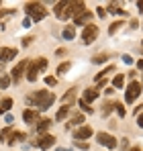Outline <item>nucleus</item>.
<instances>
[{
	"label": "nucleus",
	"mask_w": 143,
	"mask_h": 151,
	"mask_svg": "<svg viewBox=\"0 0 143 151\" xmlns=\"http://www.w3.org/2000/svg\"><path fill=\"white\" fill-rule=\"evenodd\" d=\"M86 10V6H84V2H59V4H55V17H59V19H76V17H80L82 12Z\"/></svg>",
	"instance_id": "f257e3e1"
},
{
	"label": "nucleus",
	"mask_w": 143,
	"mask_h": 151,
	"mask_svg": "<svg viewBox=\"0 0 143 151\" xmlns=\"http://www.w3.org/2000/svg\"><path fill=\"white\" fill-rule=\"evenodd\" d=\"M53 102H55V96H53L49 90H39V92L27 96V104H29V106H35L37 112H39V110H47Z\"/></svg>",
	"instance_id": "f03ea898"
},
{
	"label": "nucleus",
	"mask_w": 143,
	"mask_h": 151,
	"mask_svg": "<svg viewBox=\"0 0 143 151\" xmlns=\"http://www.w3.org/2000/svg\"><path fill=\"white\" fill-rule=\"evenodd\" d=\"M25 12L31 21H43L45 19V8L39 2H27L25 4Z\"/></svg>",
	"instance_id": "7ed1b4c3"
},
{
	"label": "nucleus",
	"mask_w": 143,
	"mask_h": 151,
	"mask_svg": "<svg viewBox=\"0 0 143 151\" xmlns=\"http://www.w3.org/2000/svg\"><path fill=\"white\" fill-rule=\"evenodd\" d=\"M45 68H47V59H37V61H31L29 63V68H27V80L29 82H35L37 80V74H41V72H45Z\"/></svg>",
	"instance_id": "20e7f679"
},
{
	"label": "nucleus",
	"mask_w": 143,
	"mask_h": 151,
	"mask_svg": "<svg viewBox=\"0 0 143 151\" xmlns=\"http://www.w3.org/2000/svg\"><path fill=\"white\" fill-rule=\"evenodd\" d=\"M139 94H141V84H139V82H131V84L127 86V92H125V100L131 104V102L137 100V96H139Z\"/></svg>",
	"instance_id": "39448f33"
},
{
	"label": "nucleus",
	"mask_w": 143,
	"mask_h": 151,
	"mask_svg": "<svg viewBox=\"0 0 143 151\" xmlns=\"http://www.w3.org/2000/svg\"><path fill=\"white\" fill-rule=\"evenodd\" d=\"M96 141H98L102 147H108V149H115V147H117V139H115L113 135H108V133H98V135H96Z\"/></svg>",
	"instance_id": "423d86ee"
},
{
	"label": "nucleus",
	"mask_w": 143,
	"mask_h": 151,
	"mask_svg": "<svg viewBox=\"0 0 143 151\" xmlns=\"http://www.w3.org/2000/svg\"><path fill=\"white\" fill-rule=\"evenodd\" d=\"M27 68H29V61H27V59L19 61V63H17V65L12 68V72H10V74H12V80H14V82H19V80H21V78L25 76Z\"/></svg>",
	"instance_id": "0eeeda50"
},
{
	"label": "nucleus",
	"mask_w": 143,
	"mask_h": 151,
	"mask_svg": "<svg viewBox=\"0 0 143 151\" xmlns=\"http://www.w3.org/2000/svg\"><path fill=\"white\" fill-rule=\"evenodd\" d=\"M96 37H98V27H96V25H88L86 29H84V33H82L84 43H92Z\"/></svg>",
	"instance_id": "6e6552de"
},
{
	"label": "nucleus",
	"mask_w": 143,
	"mask_h": 151,
	"mask_svg": "<svg viewBox=\"0 0 143 151\" xmlns=\"http://www.w3.org/2000/svg\"><path fill=\"white\" fill-rule=\"evenodd\" d=\"M53 143H55V137H53V135H47V133L37 139V147H39V149H49Z\"/></svg>",
	"instance_id": "1a4fd4ad"
},
{
	"label": "nucleus",
	"mask_w": 143,
	"mask_h": 151,
	"mask_svg": "<svg viewBox=\"0 0 143 151\" xmlns=\"http://www.w3.org/2000/svg\"><path fill=\"white\" fill-rule=\"evenodd\" d=\"M92 137V129L90 127H80V129H76V133H74V141L78 139V141H82V139H90Z\"/></svg>",
	"instance_id": "9d476101"
},
{
	"label": "nucleus",
	"mask_w": 143,
	"mask_h": 151,
	"mask_svg": "<svg viewBox=\"0 0 143 151\" xmlns=\"http://www.w3.org/2000/svg\"><path fill=\"white\" fill-rule=\"evenodd\" d=\"M17 57V49L14 47H2L0 49V61L4 63V61H10V59H14Z\"/></svg>",
	"instance_id": "9b49d317"
},
{
	"label": "nucleus",
	"mask_w": 143,
	"mask_h": 151,
	"mask_svg": "<svg viewBox=\"0 0 143 151\" xmlns=\"http://www.w3.org/2000/svg\"><path fill=\"white\" fill-rule=\"evenodd\" d=\"M23 121L25 123H37L39 121V112L35 108H25L23 110Z\"/></svg>",
	"instance_id": "f8f14e48"
},
{
	"label": "nucleus",
	"mask_w": 143,
	"mask_h": 151,
	"mask_svg": "<svg viewBox=\"0 0 143 151\" xmlns=\"http://www.w3.org/2000/svg\"><path fill=\"white\" fill-rule=\"evenodd\" d=\"M74 23H76V25H86L88 27V23H92V12H90V10H84L80 17L74 19Z\"/></svg>",
	"instance_id": "ddd939ff"
},
{
	"label": "nucleus",
	"mask_w": 143,
	"mask_h": 151,
	"mask_svg": "<svg viewBox=\"0 0 143 151\" xmlns=\"http://www.w3.org/2000/svg\"><path fill=\"white\" fill-rule=\"evenodd\" d=\"M96 98H98V88H88V90L84 92V98H82V100L92 102V100H96Z\"/></svg>",
	"instance_id": "4468645a"
},
{
	"label": "nucleus",
	"mask_w": 143,
	"mask_h": 151,
	"mask_svg": "<svg viewBox=\"0 0 143 151\" xmlns=\"http://www.w3.org/2000/svg\"><path fill=\"white\" fill-rule=\"evenodd\" d=\"M49 125H51V121H49V119H43V121H37V131H39L41 135H45V131L49 129Z\"/></svg>",
	"instance_id": "2eb2a0df"
},
{
	"label": "nucleus",
	"mask_w": 143,
	"mask_h": 151,
	"mask_svg": "<svg viewBox=\"0 0 143 151\" xmlns=\"http://www.w3.org/2000/svg\"><path fill=\"white\" fill-rule=\"evenodd\" d=\"M10 106H12V98H2V102H0V114L10 110Z\"/></svg>",
	"instance_id": "dca6fc26"
},
{
	"label": "nucleus",
	"mask_w": 143,
	"mask_h": 151,
	"mask_svg": "<svg viewBox=\"0 0 143 151\" xmlns=\"http://www.w3.org/2000/svg\"><path fill=\"white\" fill-rule=\"evenodd\" d=\"M68 112H70V104H66V106H61V108L57 110V114H55V119H57V121H61V119H66V116H68Z\"/></svg>",
	"instance_id": "f3484780"
},
{
	"label": "nucleus",
	"mask_w": 143,
	"mask_h": 151,
	"mask_svg": "<svg viewBox=\"0 0 143 151\" xmlns=\"http://www.w3.org/2000/svg\"><path fill=\"white\" fill-rule=\"evenodd\" d=\"M70 68H72L70 61H64V63H59V65H57V74H66Z\"/></svg>",
	"instance_id": "a211bd4d"
},
{
	"label": "nucleus",
	"mask_w": 143,
	"mask_h": 151,
	"mask_svg": "<svg viewBox=\"0 0 143 151\" xmlns=\"http://www.w3.org/2000/svg\"><path fill=\"white\" fill-rule=\"evenodd\" d=\"M23 139H27L23 133H12L10 139H8V143H17V141H23Z\"/></svg>",
	"instance_id": "6ab92c4d"
},
{
	"label": "nucleus",
	"mask_w": 143,
	"mask_h": 151,
	"mask_svg": "<svg viewBox=\"0 0 143 151\" xmlns=\"http://www.w3.org/2000/svg\"><path fill=\"white\" fill-rule=\"evenodd\" d=\"M108 12H113V14H121V17L125 14V10H123V8H119L117 4H108Z\"/></svg>",
	"instance_id": "aec40b11"
},
{
	"label": "nucleus",
	"mask_w": 143,
	"mask_h": 151,
	"mask_svg": "<svg viewBox=\"0 0 143 151\" xmlns=\"http://www.w3.org/2000/svg\"><path fill=\"white\" fill-rule=\"evenodd\" d=\"M64 37H66V39H74V37H76V29H74V27H68V29L64 31Z\"/></svg>",
	"instance_id": "412c9836"
},
{
	"label": "nucleus",
	"mask_w": 143,
	"mask_h": 151,
	"mask_svg": "<svg viewBox=\"0 0 143 151\" xmlns=\"http://www.w3.org/2000/svg\"><path fill=\"white\" fill-rule=\"evenodd\" d=\"M12 135V131H10V127H6V129H2V133H0V137H2V141H8V137Z\"/></svg>",
	"instance_id": "4be33fe9"
},
{
	"label": "nucleus",
	"mask_w": 143,
	"mask_h": 151,
	"mask_svg": "<svg viewBox=\"0 0 143 151\" xmlns=\"http://www.w3.org/2000/svg\"><path fill=\"white\" fill-rule=\"evenodd\" d=\"M115 110L119 112V116H125V114H127V110H125V106H123L121 102H115Z\"/></svg>",
	"instance_id": "5701e85b"
},
{
	"label": "nucleus",
	"mask_w": 143,
	"mask_h": 151,
	"mask_svg": "<svg viewBox=\"0 0 143 151\" xmlns=\"http://www.w3.org/2000/svg\"><path fill=\"white\" fill-rule=\"evenodd\" d=\"M123 82H125V80H123V76H115V80H113V86H115V88H123Z\"/></svg>",
	"instance_id": "b1692460"
},
{
	"label": "nucleus",
	"mask_w": 143,
	"mask_h": 151,
	"mask_svg": "<svg viewBox=\"0 0 143 151\" xmlns=\"http://www.w3.org/2000/svg\"><path fill=\"white\" fill-rule=\"evenodd\" d=\"M82 121H84V114H76V116H74V119L70 121V127H74V125H80Z\"/></svg>",
	"instance_id": "393cba45"
},
{
	"label": "nucleus",
	"mask_w": 143,
	"mask_h": 151,
	"mask_svg": "<svg viewBox=\"0 0 143 151\" xmlns=\"http://www.w3.org/2000/svg\"><path fill=\"white\" fill-rule=\"evenodd\" d=\"M121 25H123L121 21H115V23L110 25V29H108V33H110V35H113V33H117V31H119V27H121Z\"/></svg>",
	"instance_id": "a878e982"
},
{
	"label": "nucleus",
	"mask_w": 143,
	"mask_h": 151,
	"mask_svg": "<svg viewBox=\"0 0 143 151\" xmlns=\"http://www.w3.org/2000/svg\"><path fill=\"white\" fill-rule=\"evenodd\" d=\"M106 59H108V55H104V53H100V55H96V57L92 59V61H94V63H102V61H106Z\"/></svg>",
	"instance_id": "bb28decb"
},
{
	"label": "nucleus",
	"mask_w": 143,
	"mask_h": 151,
	"mask_svg": "<svg viewBox=\"0 0 143 151\" xmlns=\"http://www.w3.org/2000/svg\"><path fill=\"white\" fill-rule=\"evenodd\" d=\"M8 84H10V78H8V76H2V78H0V88H6Z\"/></svg>",
	"instance_id": "cd10ccee"
},
{
	"label": "nucleus",
	"mask_w": 143,
	"mask_h": 151,
	"mask_svg": "<svg viewBox=\"0 0 143 151\" xmlns=\"http://www.w3.org/2000/svg\"><path fill=\"white\" fill-rule=\"evenodd\" d=\"M115 110V104H104V110H102V114H110Z\"/></svg>",
	"instance_id": "c85d7f7f"
},
{
	"label": "nucleus",
	"mask_w": 143,
	"mask_h": 151,
	"mask_svg": "<svg viewBox=\"0 0 143 151\" xmlns=\"http://www.w3.org/2000/svg\"><path fill=\"white\" fill-rule=\"evenodd\" d=\"M12 14H14V10H0V21L6 17H12Z\"/></svg>",
	"instance_id": "c756f323"
},
{
	"label": "nucleus",
	"mask_w": 143,
	"mask_h": 151,
	"mask_svg": "<svg viewBox=\"0 0 143 151\" xmlns=\"http://www.w3.org/2000/svg\"><path fill=\"white\" fill-rule=\"evenodd\" d=\"M80 106H82V110H84V112H92V106H88V102L80 100Z\"/></svg>",
	"instance_id": "7c9ffc66"
},
{
	"label": "nucleus",
	"mask_w": 143,
	"mask_h": 151,
	"mask_svg": "<svg viewBox=\"0 0 143 151\" xmlns=\"http://www.w3.org/2000/svg\"><path fill=\"white\" fill-rule=\"evenodd\" d=\"M76 147H80V149H88V143H84V141H76Z\"/></svg>",
	"instance_id": "2f4dec72"
},
{
	"label": "nucleus",
	"mask_w": 143,
	"mask_h": 151,
	"mask_svg": "<svg viewBox=\"0 0 143 151\" xmlns=\"http://www.w3.org/2000/svg\"><path fill=\"white\" fill-rule=\"evenodd\" d=\"M55 82H57L55 78H45V84H47V86H55Z\"/></svg>",
	"instance_id": "473e14b6"
},
{
	"label": "nucleus",
	"mask_w": 143,
	"mask_h": 151,
	"mask_svg": "<svg viewBox=\"0 0 143 151\" xmlns=\"http://www.w3.org/2000/svg\"><path fill=\"white\" fill-rule=\"evenodd\" d=\"M96 12H98V17H106V8H102V6H98Z\"/></svg>",
	"instance_id": "72a5a7b5"
},
{
	"label": "nucleus",
	"mask_w": 143,
	"mask_h": 151,
	"mask_svg": "<svg viewBox=\"0 0 143 151\" xmlns=\"http://www.w3.org/2000/svg\"><path fill=\"white\" fill-rule=\"evenodd\" d=\"M137 125L143 129V112H141V114H137Z\"/></svg>",
	"instance_id": "f704fd0d"
},
{
	"label": "nucleus",
	"mask_w": 143,
	"mask_h": 151,
	"mask_svg": "<svg viewBox=\"0 0 143 151\" xmlns=\"http://www.w3.org/2000/svg\"><path fill=\"white\" fill-rule=\"evenodd\" d=\"M121 147H123V151H125L127 147H129V141H127V139H123V141H121Z\"/></svg>",
	"instance_id": "c9c22d12"
},
{
	"label": "nucleus",
	"mask_w": 143,
	"mask_h": 151,
	"mask_svg": "<svg viewBox=\"0 0 143 151\" xmlns=\"http://www.w3.org/2000/svg\"><path fill=\"white\" fill-rule=\"evenodd\" d=\"M31 41H33V37H25V39H23V45H25V47H27V45H29Z\"/></svg>",
	"instance_id": "e433bc0d"
},
{
	"label": "nucleus",
	"mask_w": 143,
	"mask_h": 151,
	"mask_svg": "<svg viewBox=\"0 0 143 151\" xmlns=\"http://www.w3.org/2000/svg\"><path fill=\"white\" fill-rule=\"evenodd\" d=\"M31 23H33V21H31V19L27 17V19H25V23H23V27H31Z\"/></svg>",
	"instance_id": "4c0bfd02"
},
{
	"label": "nucleus",
	"mask_w": 143,
	"mask_h": 151,
	"mask_svg": "<svg viewBox=\"0 0 143 151\" xmlns=\"http://www.w3.org/2000/svg\"><path fill=\"white\" fill-rule=\"evenodd\" d=\"M137 68H139V70H143V59H139V61H137Z\"/></svg>",
	"instance_id": "58836bf2"
},
{
	"label": "nucleus",
	"mask_w": 143,
	"mask_h": 151,
	"mask_svg": "<svg viewBox=\"0 0 143 151\" xmlns=\"http://www.w3.org/2000/svg\"><path fill=\"white\" fill-rule=\"evenodd\" d=\"M137 8H139V10L143 12V2H137Z\"/></svg>",
	"instance_id": "ea45409f"
},
{
	"label": "nucleus",
	"mask_w": 143,
	"mask_h": 151,
	"mask_svg": "<svg viewBox=\"0 0 143 151\" xmlns=\"http://www.w3.org/2000/svg\"><path fill=\"white\" fill-rule=\"evenodd\" d=\"M131 151H141V149H139V147H133V149H131Z\"/></svg>",
	"instance_id": "a19ab883"
},
{
	"label": "nucleus",
	"mask_w": 143,
	"mask_h": 151,
	"mask_svg": "<svg viewBox=\"0 0 143 151\" xmlns=\"http://www.w3.org/2000/svg\"><path fill=\"white\" fill-rule=\"evenodd\" d=\"M141 51H143V43H141Z\"/></svg>",
	"instance_id": "79ce46f5"
},
{
	"label": "nucleus",
	"mask_w": 143,
	"mask_h": 151,
	"mask_svg": "<svg viewBox=\"0 0 143 151\" xmlns=\"http://www.w3.org/2000/svg\"><path fill=\"white\" fill-rule=\"evenodd\" d=\"M141 27H143V25H141Z\"/></svg>",
	"instance_id": "37998d69"
}]
</instances>
